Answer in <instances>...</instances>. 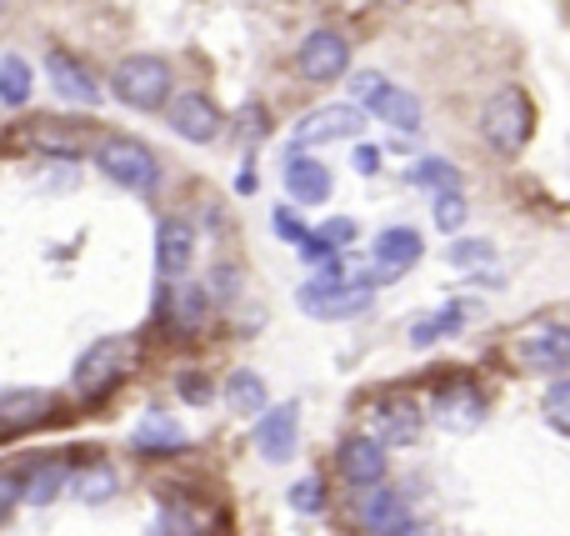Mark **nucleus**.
<instances>
[{
    "mask_svg": "<svg viewBox=\"0 0 570 536\" xmlns=\"http://www.w3.org/2000/svg\"><path fill=\"white\" fill-rule=\"evenodd\" d=\"M531 130H535V106L521 86H501L481 106V136H485V146L501 150V156H521Z\"/></svg>",
    "mask_w": 570,
    "mask_h": 536,
    "instance_id": "obj_1",
    "label": "nucleus"
},
{
    "mask_svg": "<svg viewBox=\"0 0 570 536\" xmlns=\"http://www.w3.org/2000/svg\"><path fill=\"white\" fill-rule=\"evenodd\" d=\"M96 166L106 170L116 186L136 191V196H150L160 186V156L136 136H106L96 140Z\"/></svg>",
    "mask_w": 570,
    "mask_h": 536,
    "instance_id": "obj_2",
    "label": "nucleus"
},
{
    "mask_svg": "<svg viewBox=\"0 0 570 536\" xmlns=\"http://www.w3.org/2000/svg\"><path fill=\"white\" fill-rule=\"evenodd\" d=\"M130 371H136V341L100 337V341H90V351L76 361V391L90 401H100V397H110Z\"/></svg>",
    "mask_w": 570,
    "mask_h": 536,
    "instance_id": "obj_3",
    "label": "nucleus"
},
{
    "mask_svg": "<svg viewBox=\"0 0 570 536\" xmlns=\"http://www.w3.org/2000/svg\"><path fill=\"white\" fill-rule=\"evenodd\" d=\"M170 60L160 56H126L110 70V90H116L120 106L130 110H160L170 100Z\"/></svg>",
    "mask_w": 570,
    "mask_h": 536,
    "instance_id": "obj_4",
    "label": "nucleus"
},
{
    "mask_svg": "<svg viewBox=\"0 0 570 536\" xmlns=\"http://www.w3.org/2000/svg\"><path fill=\"white\" fill-rule=\"evenodd\" d=\"M351 96H355V110H371L375 120L395 130H421V100L411 96L405 86H391L381 70H361L351 80Z\"/></svg>",
    "mask_w": 570,
    "mask_h": 536,
    "instance_id": "obj_5",
    "label": "nucleus"
},
{
    "mask_svg": "<svg viewBox=\"0 0 570 536\" xmlns=\"http://www.w3.org/2000/svg\"><path fill=\"white\" fill-rule=\"evenodd\" d=\"M20 140H26L30 150H40V156L80 160L90 150V140H96V130H90L86 120H70V116H36V120H26Z\"/></svg>",
    "mask_w": 570,
    "mask_h": 536,
    "instance_id": "obj_6",
    "label": "nucleus"
},
{
    "mask_svg": "<svg viewBox=\"0 0 570 536\" xmlns=\"http://www.w3.org/2000/svg\"><path fill=\"white\" fill-rule=\"evenodd\" d=\"M365 437L381 451L411 447V441L421 437V407H415L411 397H375L371 407H365Z\"/></svg>",
    "mask_w": 570,
    "mask_h": 536,
    "instance_id": "obj_7",
    "label": "nucleus"
},
{
    "mask_svg": "<svg viewBox=\"0 0 570 536\" xmlns=\"http://www.w3.org/2000/svg\"><path fill=\"white\" fill-rule=\"evenodd\" d=\"M295 70H301L305 80H315V86H331V80H341L345 70H351V40L331 26L311 30V36L301 40V50H295Z\"/></svg>",
    "mask_w": 570,
    "mask_h": 536,
    "instance_id": "obj_8",
    "label": "nucleus"
},
{
    "mask_svg": "<svg viewBox=\"0 0 570 536\" xmlns=\"http://www.w3.org/2000/svg\"><path fill=\"white\" fill-rule=\"evenodd\" d=\"M425 411H431V421L441 431H475L485 421V391L475 387V381H465V377L441 381Z\"/></svg>",
    "mask_w": 570,
    "mask_h": 536,
    "instance_id": "obj_9",
    "label": "nucleus"
},
{
    "mask_svg": "<svg viewBox=\"0 0 570 536\" xmlns=\"http://www.w3.org/2000/svg\"><path fill=\"white\" fill-rule=\"evenodd\" d=\"M515 361H521L525 371H551V377H561L570 361V331L561 321H535V327H525L521 337H515Z\"/></svg>",
    "mask_w": 570,
    "mask_h": 536,
    "instance_id": "obj_10",
    "label": "nucleus"
},
{
    "mask_svg": "<svg viewBox=\"0 0 570 536\" xmlns=\"http://www.w3.org/2000/svg\"><path fill=\"white\" fill-rule=\"evenodd\" d=\"M365 130V110L355 106H321L311 116H301L291 126V146L305 150V146H325V140H355Z\"/></svg>",
    "mask_w": 570,
    "mask_h": 536,
    "instance_id": "obj_11",
    "label": "nucleus"
},
{
    "mask_svg": "<svg viewBox=\"0 0 570 536\" xmlns=\"http://www.w3.org/2000/svg\"><path fill=\"white\" fill-rule=\"evenodd\" d=\"M355 527H361V536H405L411 532V507L395 487H365L355 501Z\"/></svg>",
    "mask_w": 570,
    "mask_h": 536,
    "instance_id": "obj_12",
    "label": "nucleus"
},
{
    "mask_svg": "<svg viewBox=\"0 0 570 536\" xmlns=\"http://www.w3.org/2000/svg\"><path fill=\"white\" fill-rule=\"evenodd\" d=\"M170 130H176L180 140H190V146H210V140H220V130H226V116H220V106L210 96L180 90V96L170 100Z\"/></svg>",
    "mask_w": 570,
    "mask_h": 536,
    "instance_id": "obj_13",
    "label": "nucleus"
},
{
    "mask_svg": "<svg viewBox=\"0 0 570 536\" xmlns=\"http://www.w3.org/2000/svg\"><path fill=\"white\" fill-rule=\"evenodd\" d=\"M421 251H425V241H421V231L415 226H385L381 236H375V246H371V256H375V286L381 281H391V276H401V271H411L415 261H421Z\"/></svg>",
    "mask_w": 570,
    "mask_h": 536,
    "instance_id": "obj_14",
    "label": "nucleus"
},
{
    "mask_svg": "<svg viewBox=\"0 0 570 536\" xmlns=\"http://www.w3.org/2000/svg\"><path fill=\"white\" fill-rule=\"evenodd\" d=\"M46 70H50V86L66 100H76V106H96L100 100V86H96V76H90V66L80 56H70V50H46Z\"/></svg>",
    "mask_w": 570,
    "mask_h": 536,
    "instance_id": "obj_15",
    "label": "nucleus"
},
{
    "mask_svg": "<svg viewBox=\"0 0 570 536\" xmlns=\"http://www.w3.org/2000/svg\"><path fill=\"white\" fill-rule=\"evenodd\" d=\"M295 431H301V407H276V411H261V427H256V447L271 467L295 457Z\"/></svg>",
    "mask_w": 570,
    "mask_h": 536,
    "instance_id": "obj_16",
    "label": "nucleus"
},
{
    "mask_svg": "<svg viewBox=\"0 0 570 536\" xmlns=\"http://www.w3.org/2000/svg\"><path fill=\"white\" fill-rule=\"evenodd\" d=\"M50 407H56V397H50V391H36V387L6 391V397H0V441L20 437V431H30V427H40V421L50 417Z\"/></svg>",
    "mask_w": 570,
    "mask_h": 536,
    "instance_id": "obj_17",
    "label": "nucleus"
},
{
    "mask_svg": "<svg viewBox=\"0 0 570 536\" xmlns=\"http://www.w3.org/2000/svg\"><path fill=\"white\" fill-rule=\"evenodd\" d=\"M371 291H375L371 271H351L345 286L325 291V296H315V301H301V306L311 311V316H321V321H341V316H355V311L371 306Z\"/></svg>",
    "mask_w": 570,
    "mask_h": 536,
    "instance_id": "obj_18",
    "label": "nucleus"
},
{
    "mask_svg": "<svg viewBox=\"0 0 570 536\" xmlns=\"http://www.w3.org/2000/svg\"><path fill=\"white\" fill-rule=\"evenodd\" d=\"M281 176H285V191H291L301 206H321V201L331 196V166H321L315 156H301V150H291Z\"/></svg>",
    "mask_w": 570,
    "mask_h": 536,
    "instance_id": "obj_19",
    "label": "nucleus"
},
{
    "mask_svg": "<svg viewBox=\"0 0 570 536\" xmlns=\"http://www.w3.org/2000/svg\"><path fill=\"white\" fill-rule=\"evenodd\" d=\"M190 256H196V231L186 221H160L156 231V266L166 281H180L190 271Z\"/></svg>",
    "mask_w": 570,
    "mask_h": 536,
    "instance_id": "obj_20",
    "label": "nucleus"
},
{
    "mask_svg": "<svg viewBox=\"0 0 570 536\" xmlns=\"http://www.w3.org/2000/svg\"><path fill=\"white\" fill-rule=\"evenodd\" d=\"M341 471H345V481L351 487H381V477H385V451L375 447L371 437H351L341 447Z\"/></svg>",
    "mask_w": 570,
    "mask_h": 536,
    "instance_id": "obj_21",
    "label": "nucleus"
},
{
    "mask_svg": "<svg viewBox=\"0 0 570 536\" xmlns=\"http://www.w3.org/2000/svg\"><path fill=\"white\" fill-rule=\"evenodd\" d=\"M130 447L146 451V457H176V451H186V431H180V421H170L166 411H150L136 427Z\"/></svg>",
    "mask_w": 570,
    "mask_h": 536,
    "instance_id": "obj_22",
    "label": "nucleus"
},
{
    "mask_svg": "<svg viewBox=\"0 0 570 536\" xmlns=\"http://www.w3.org/2000/svg\"><path fill=\"white\" fill-rule=\"evenodd\" d=\"M66 487H70V467L66 461H50V467L30 471V481H20V501H26V507H50Z\"/></svg>",
    "mask_w": 570,
    "mask_h": 536,
    "instance_id": "obj_23",
    "label": "nucleus"
},
{
    "mask_svg": "<svg viewBox=\"0 0 570 536\" xmlns=\"http://www.w3.org/2000/svg\"><path fill=\"white\" fill-rule=\"evenodd\" d=\"M226 407L236 411V417H261V411L271 407L266 381H261L256 371H236V377L226 381Z\"/></svg>",
    "mask_w": 570,
    "mask_h": 536,
    "instance_id": "obj_24",
    "label": "nucleus"
},
{
    "mask_svg": "<svg viewBox=\"0 0 570 536\" xmlns=\"http://www.w3.org/2000/svg\"><path fill=\"white\" fill-rule=\"evenodd\" d=\"M465 311H471V306L451 301V306H441V311H431V316H421V321L411 327V347H435V341L455 337V331H461V321H465Z\"/></svg>",
    "mask_w": 570,
    "mask_h": 536,
    "instance_id": "obj_25",
    "label": "nucleus"
},
{
    "mask_svg": "<svg viewBox=\"0 0 570 536\" xmlns=\"http://www.w3.org/2000/svg\"><path fill=\"white\" fill-rule=\"evenodd\" d=\"M405 181H411V186H431V191H461V170H455L445 156L411 160V166H405Z\"/></svg>",
    "mask_w": 570,
    "mask_h": 536,
    "instance_id": "obj_26",
    "label": "nucleus"
},
{
    "mask_svg": "<svg viewBox=\"0 0 570 536\" xmlns=\"http://www.w3.org/2000/svg\"><path fill=\"white\" fill-rule=\"evenodd\" d=\"M206 291L190 286V281H180V286H170V321H176L180 331H196L200 321H206Z\"/></svg>",
    "mask_w": 570,
    "mask_h": 536,
    "instance_id": "obj_27",
    "label": "nucleus"
},
{
    "mask_svg": "<svg viewBox=\"0 0 570 536\" xmlns=\"http://www.w3.org/2000/svg\"><path fill=\"white\" fill-rule=\"evenodd\" d=\"M30 100V66L26 56H0V106H26Z\"/></svg>",
    "mask_w": 570,
    "mask_h": 536,
    "instance_id": "obj_28",
    "label": "nucleus"
},
{
    "mask_svg": "<svg viewBox=\"0 0 570 536\" xmlns=\"http://www.w3.org/2000/svg\"><path fill=\"white\" fill-rule=\"evenodd\" d=\"M70 487H76V497L86 501V507H100V501L116 497V471H110L106 461H96V467H86L80 477H70Z\"/></svg>",
    "mask_w": 570,
    "mask_h": 536,
    "instance_id": "obj_29",
    "label": "nucleus"
},
{
    "mask_svg": "<svg viewBox=\"0 0 570 536\" xmlns=\"http://www.w3.org/2000/svg\"><path fill=\"white\" fill-rule=\"evenodd\" d=\"M445 261H451V266H461V271L491 266V261H495V246H491V241L465 236V241H451V246H445Z\"/></svg>",
    "mask_w": 570,
    "mask_h": 536,
    "instance_id": "obj_30",
    "label": "nucleus"
},
{
    "mask_svg": "<svg viewBox=\"0 0 570 536\" xmlns=\"http://www.w3.org/2000/svg\"><path fill=\"white\" fill-rule=\"evenodd\" d=\"M465 216H471V206H465L461 191H441V196H435V226H441L445 236H451V231H461Z\"/></svg>",
    "mask_w": 570,
    "mask_h": 536,
    "instance_id": "obj_31",
    "label": "nucleus"
},
{
    "mask_svg": "<svg viewBox=\"0 0 570 536\" xmlns=\"http://www.w3.org/2000/svg\"><path fill=\"white\" fill-rule=\"evenodd\" d=\"M291 511H301V517H315V511H325V481L321 477H301L291 487Z\"/></svg>",
    "mask_w": 570,
    "mask_h": 536,
    "instance_id": "obj_32",
    "label": "nucleus"
},
{
    "mask_svg": "<svg viewBox=\"0 0 570 536\" xmlns=\"http://www.w3.org/2000/svg\"><path fill=\"white\" fill-rule=\"evenodd\" d=\"M546 421L556 431H570V381L566 377H556L551 391H546Z\"/></svg>",
    "mask_w": 570,
    "mask_h": 536,
    "instance_id": "obj_33",
    "label": "nucleus"
},
{
    "mask_svg": "<svg viewBox=\"0 0 570 536\" xmlns=\"http://www.w3.org/2000/svg\"><path fill=\"white\" fill-rule=\"evenodd\" d=\"M200 291H206V301H216V306H220V301H236L240 271H236V266H216V271H210V281H206Z\"/></svg>",
    "mask_w": 570,
    "mask_h": 536,
    "instance_id": "obj_34",
    "label": "nucleus"
},
{
    "mask_svg": "<svg viewBox=\"0 0 570 536\" xmlns=\"http://www.w3.org/2000/svg\"><path fill=\"white\" fill-rule=\"evenodd\" d=\"M166 536H206V517L196 507H170L166 511Z\"/></svg>",
    "mask_w": 570,
    "mask_h": 536,
    "instance_id": "obj_35",
    "label": "nucleus"
},
{
    "mask_svg": "<svg viewBox=\"0 0 570 536\" xmlns=\"http://www.w3.org/2000/svg\"><path fill=\"white\" fill-rule=\"evenodd\" d=\"M315 236H321L325 241V246H351V241H355V221H345V216H335V221H325V226L321 231H315Z\"/></svg>",
    "mask_w": 570,
    "mask_h": 536,
    "instance_id": "obj_36",
    "label": "nucleus"
},
{
    "mask_svg": "<svg viewBox=\"0 0 570 536\" xmlns=\"http://www.w3.org/2000/svg\"><path fill=\"white\" fill-rule=\"evenodd\" d=\"M176 391L190 401V407H210V381H206V377H196V371H186V377L176 381Z\"/></svg>",
    "mask_w": 570,
    "mask_h": 536,
    "instance_id": "obj_37",
    "label": "nucleus"
},
{
    "mask_svg": "<svg viewBox=\"0 0 570 536\" xmlns=\"http://www.w3.org/2000/svg\"><path fill=\"white\" fill-rule=\"evenodd\" d=\"M271 226H276V236H285V241H295V246H301L305 236H311V231H305V221H295L291 211H276V216H271Z\"/></svg>",
    "mask_w": 570,
    "mask_h": 536,
    "instance_id": "obj_38",
    "label": "nucleus"
},
{
    "mask_svg": "<svg viewBox=\"0 0 570 536\" xmlns=\"http://www.w3.org/2000/svg\"><path fill=\"white\" fill-rule=\"evenodd\" d=\"M16 501H20V477H10V471H0V522L16 511Z\"/></svg>",
    "mask_w": 570,
    "mask_h": 536,
    "instance_id": "obj_39",
    "label": "nucleus"
},
{
    "mask_svg": "<svg viewBox=\"0 0 570 536\" xmlns=\"http://www.w3.org/2000/svg\"><path fill=\"white\" fill-rule=\"evenodd\" d=\"M355 170L375 176V170H381V146H355Z\"/></svg>",
    "mask_w": 570,
    "mask_h": 536,
    "instance_id": "obj_40",
    "label": "nucleus"
},
{
    "mask_svg": "<svg viewBox=\"0 0 570 536\" xmlns=\"http://www.w3.org/2000/svg\"><path fill=\"white\" fill-rule=\"evenodd\" d=\"M256 186H261L256 170H240V176H236V191H240V196H256Z\"/></svg>",
    "mask_w": 570,
    "mask_h": 536,
    "instance_id": "obj_41",
    "label": "nucleus"
},
{
    "mask_svg": "<svg viewBox=\"0 0 570 536\" xmlns=\"http://www.w3.org/2000/svg\"><path fill=\"white\" fill-rule=\"evenodd\" d=\"M6 6H10V0H0V10H6Z\"/></svg>",
    "mask_w": 570,
    "mask_h": 536,
    "instance_id": "obj_42",
    "label": "nucleus"
}]
</instances>
